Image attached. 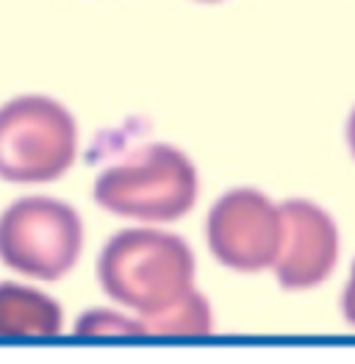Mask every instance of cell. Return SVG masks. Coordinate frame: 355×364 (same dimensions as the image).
I'll return each mask as SVG.
<instances>
[{"instance_id": "6da1fadb", "label": "cell", "mask_w": 355, "mask_h": 364, "mask_svg": "<svg viewBox=\"0 0 355 364\" xmlns=\"http://www.w3.org/2000/svg\"><path fill=\"white\" fill-rule=\"evenodd\" d=\"M94 273L114 304L148 323L195 292L197 262L183 237L155 225H136L109 237Z\"/></svg>"}, {"instance_id": "7a4b0ae2", "label": "cell", "mask_w": 355, "mask_h": 364, "mask_svg": "<svg viewBox=\"0 0 355 364\" xmlns=\"http://www.w3.org/2000/svg\"><path fill=\"white\" fill-rule=\"evenodd\" d=\"M200 178L195 161L170 142H150L109 164L92 183V198L114 217L142 225L178 223L195 209Z\"/></svg>"}, {"instance_id": "3957f363", "label": "cell", "mask_w": 355, "mask_h": 364, "mask_svg": "<svg viewBox=\"0 0 355 364\" xmlns=\"http://www.w3.org/2000/svg\"><path fill=\"white\" fill-rule=\"evenodd\" d=\"M78 148V120L56 97L20 95L0 106V181H59L72 170Z\"/></svg>"}, {"instance_id": "277c9868", "label": "cell", "mask_w": 355, "mask_h": 364, "mask_svg": "<svg viewBox=\"0 0 355 364\" xmlns=\"http://www.w3.org/2000/svg\"><path fill=\"white\" fill-rule=\"evenodd\" d=\"M84 220L50 195H26L0 212V262L33 281H59L81 262Z\"/></svg>"}, {"instance_id": "5b68a950", "label": "cell", "mask_w": 355, "mask_h": 364, "mask_svg": "<svg viewBox=\"0 0 355 364\" xmlns=\"http://www.w3.org/2000/svg\"><path fill=\"white\" fill-rule=\"evenodd\" d=\"M206 242L211 256L228 270H272L283 242L280 203L253 186L222 192L206 217Z\"/></svg>"}, {"instance_id": "8992f818", "label": "cell", "mask_w": 355, "mask_h": 364, "mask_svg": "<svg viewBox=\"0 0 355 364\" xmlns=\"http://www.w3.org/2000/svg\"><path fill=\"white\" fill-rule=\"evenodd\" d=\"M283 242L272 264L280 289L308 292L333 275L342 253V237L333 214L308 198H286L280 203Z\"/></svg>"}, {"instance_id": "52a82bcc", "label": "cell", "mask_w": 355, "mask_h": 364, "mask_svg": "<svg viewBox=\"0 0 355 364\" xmlns=\"http://www.w3.org/2000/svg\"><path fill=\"white\" fill-rule=\"evenodd\" d=\"M64 328V311L48 292L0 281V336H56Z\"/></svg>"}, {"instance_id": "ba28073f", "label": "cell", "mask_w": 355, "mask_h": 364, "mask_svg": "<svg viewBox=\"0 0 355 364\" xmlns=\"http://www.w3.org/2000/svg\"><path fill=\"white\" fill-rule=\"evenodd\" d=\"M148 334L158 336H203L214 331V311L206 295H200L197 289L189 292L178 306H173L167 314L148 320Z\"/></svg>"}, {"instance_id": "9c48e42d", "label": "cell", "mask_w": 355, "mask_h": 364, "mask_svg": "<svg viewBox=\"0 0 355 364\" xmlns=\"http://www.w3.org/2000/svg\"><path fill=\"white\" fill-rule=\"evenodd\" d=\"M78 336H148L145 320L117 309H89L75 320Z\"/></svg>"}, {"instance_id": "30bf717a", "label": "cell", "mask_w": 355, "mask_h": 364, "mask_svg": "<svg viewBox=\"0 0 355 364\" xmlns=\"http://www.w3.org/2000/svg\"><path fill=\"white\" fill-rule=\"evenodd\" d=\"M342 317L355 328V259L353 267H350V278H347V284L342 289Z\"/></svg>"}, {"instance_id": "8fae6325", "label": "cell", "mask_w": 355, "mask_h": 364, "mask_svg": "<svg viewBox=\"0 0 355 364\" xmlns=\"http://www.w3.org/2000/svg\"><path fill=\"white\" fill-rule=\"evenodd\" d=\"M344 139H347V148H350L355 159V106L353 112H350V117H347V125H344Z\"/></svg>"}, {"instance_id": "7c38bea8", "label": "cell", "mask_w": 355, "mask_h": 364, "mask_svg": "<svg viewBox=\"0 0 355 364\" xmlns=\"http://www.w3.org/2000/svg\"><path fill=\"white\" fill-rule=\"evenodd\" d=\"M197 3H222V0H197Z\"/></svg>"}]
</instances>
